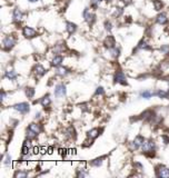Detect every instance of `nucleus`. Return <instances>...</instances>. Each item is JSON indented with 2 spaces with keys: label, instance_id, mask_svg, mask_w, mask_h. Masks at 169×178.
<instances>
[{
  "label": "nucleus",
  "instance_id": "obj_1",
  "mask_svg": "<svg viewBox=\"0 0 169 178\" xmlns=\"http://www.w3.org/2000/svg\"><path fill=\"white\" fill-rule=\"evenodd\" d=\"M142 153L148 156V157H154L155 156V150H156V143L152 139H148L145 141V144L141 147Z\"/></svg>",
  "mask_w": 169,
  "mask_h": 178
},
{
  "label": "nucleus",
  "instance_id": "obj_2",
  "mask_svg": "<svg viewBox=\"0 0 169 178\" xmlns=\"http://www.w3.org/2000/svg\"><path fill=\"white\" fill-rule=\"evenodd\" d=\"M16 45V38L13 36H6L3 39H2V49L5 51H10Z\"/></svg>",
  "mask_w": 169,
  "mask_h": 178
},
{
  "label": "nucleus",
  "instance_id": "obj_3",
  "mask_svg": "<svg viewBox=\"0 0 169 178\" xmlns=\"http://www.w3.org/2000/svg\"><path fill=\"white\" fill-rule=\"evenodd\" d=\"M145 141H146V138L144 136H141V135H138V136L135 137L134 141H131L129 144V148L132 151H136V150H138L139 148L142 147V145L145 144Z\"/></svg>",
  "mask_w": 169,
  "mask_h": 178
},
{
  "label": "nucleus",
  "instance_id": "obj_4",
  "mask_svg": "<svg viewBox=\"0 0 169 178\" xmlns=\"http://www.w3.org/2000/svg\"><path fill=\"white\" fill-rule=\"evenodd\" d=\"M22 36L25 38H27V39H32V38H36L38 36V32H37L36 29L26 26V27L22 28Z\"/></svg>",
  "mask_w": 169,
  "mask_h": 178
},
{
  "label": "nucleus",
  "instance_id": "obj_5",
  "mask_svg": "<svg viewBox=\"0 0 169 178\" xmlns=\"http://www.w3.org/2000/svg\"><path fill=\"white\" fill-rule=\"evenodd\" d=\"M155 174L157 177H169V168L165 165H158L155 168Z\"/></svg>",
  "mask_w": 169,
  "mask_h": 178
},
{
  "label": "nucleus",
  "instance_id": "obj_6",
  "mask_svg": "<svg viewBox=\"0 0 169 178\" xmlns=\"http://www.w3.org/2000/svg\"><path fill=\"white\" fill-rule=\"evenodd\" d=\"M12 108H13L15 110L19 111L20 114H22V115L28 114L30 111V106L28 103H19V104H16V105H13Z\"/></svg>",
  "mask_w": 169,
  "mask_h": 178
},
{
  "label": "nucleus",
  "instance_id": "obj_7",
  "mask_svg": "<svg viewBox=\"0 0 169 178\" xmlns=\"http://www.w3.org/2000/svg\"><path fill=\"white\" fill-rule=\"evenodd\" d=\"M82 16H83V19L86 20V22H87L89 26L94 25V22L96 21V15H95L94 12H91L88 8H86V9L83 10Z\"/></svg>",
  "mask_w": 169,
  "mask_h": 178
},
{
  "label": "nucleus",
  "instance_id": "obj_8",
  "mask_svg": "<svg viewBox=\"0 0 169 178\" xmlns=\"http://www.w3.org/2000/svg\"><path fill=\"white\" fill-rule=\"evenodd\" d=\"M114 80H115V83H116V84L124 85V86H127V85H128V83H127V79H126V76H125V73H122L121 70H118L117 73H115Z\"/></svg>",
  "mask_w": 169,
  "mask_h": 178
},
{
  "label": "nucleus",
  "instance_id": "obj_9",
  "mask_svg": "<svg viewBox=\"0 0 169 178\" xmlns=\"http://www.w3.org/2000/svg\"><path fill=\"white\" fill-rule=\"evenodd\" d=\"M55 96L56 97H58V98H60V97H65L66 96V94H67V89H66V85L63 84H58L56 87H55Z\"/></svg>",
  "mask_w": 169,
  "mask_h": 178
},
{
  "label": "nucleus",
  "instance_id": "obj_10",
  "mask_svg": "<svg viewBox=\"0 0 169 178\" xmlns=\"http://www.w3.org/2000/svg\"><path fill=\"white\" fill-rule=\"evenodd\" d=\"M101 131H102V129H99V128H92V129H90L89 131L87 133V137H88V139H90V140H94V139H96L97 137L99 136Z\"/></svg>",
  "mask_w": 169,
  "mask_h": 178
},
{
  "label": "nucleus",
  "instance_id": "obj_11",
  "mask_svg": "<svg viewBox=\"0 0 169 178\" xmlns=\"http://www.w3.org/2000/svg\"><path fill=\"white\" fill-rule=\"evenodd\" d=\"M33 73L36 75V77L37 78H40V77H42L45 73H46V69H45V67L42 66V65H36L35 66V68H33Z\"/></svg>",
  "mask_w": 169,
  "mask_h": 178
},
{
  "label": "nucleus",
  "instance_id": "obj_12",
  "mask_svg": "<svg viewBox=\"0 0 169 178\" xmlns=\"http://www.w3.org/2000/svg\"><path fill=\"white\" fill-rule=\"evenodd\" d=\"M12 18L15 22H20L23 18V12L20 10L19 8H15L12 11Z\"/></svg>",
  "mask_w": 169,
  "mask_h": 178
},
{
  "label": "nucleus",
  "instance_id": "obj_13",
  "mask_svg": "<svg viewBox=\"0 0 169 178\" xmlns=\"http://www.w3.org/2000/svg\"><path fill=\"white\" fill-rule=\"evenodd\" d=\"M104 45H105L106 48H108L110 50V49H112L114 47H116V40H115V38H114L112 36H108V37L105 39Z\"/></svg>",
  "mask_w": 169,
  "mask_h": 178
},
{
  "label": "nucleus",
  "instance_id": "obj_14",
  "mask_svg": "<svg viewBox=\"0 0 169 178\" xmlns=\"http://www.w3.org/2000/svg\"><path fill=\"white\" fill-rule=\"evenodd\" d=\"M63 63V57L61 56V55H56L53 58H52V60H51V66L52 67H60L61 65Z\"/></svg>",
  "mask_w": 169,
  "mask_h": 178
},
{
  "label": "nucleus",
  "instance_id": "obj_15",
  "mask_svg": "<svg viewBox=\"0 0 169 178\" xmlns=\"http://www.w3.org/2000/svg\"><path fill=\"white\" fill-rule=\"evenodd\" d=\"M156 21H157V23H159V25H166V23L168 22V17H167V15H166L165 12H161V13H159V15L156 17Z\"/></svg>",
  "mask_w": 169,
  "mask_h": 178
},
{
  "label": "nucleus",
  "instance_id": "obj_16",
  "mask_svg": "<svg viewBox=\"0 0 169 178\" xmlns=\"http://www.w3.org/2000/svg\"><path fill=\"white\" fill-rule=\"evenodd\" d=\"M66 29H67V31H68L69 35H72V33H75L76 30H77V25L73 23V22L67 21L66 22Z\"/></svg>",
  "mask_w": 169,
  "mask_h": 178
},
{
  "label": "nucleus",
  "instance_id": "obj_17",
  "mask_svg": "<svg viewBox=\"0 0 169 178\" xmlns=\"http://www.w3.org/2000/svg\"><path fill=\"white\" fill-rule=\"evenodd\" d=\"M41 106L43 107V108H47V107H49L50 104H51V99H50V96L48 94L46 95V96H43L41 99H40L39 101Z\"/></svg>",
  "mask_w": 169,
  "mask_h": 178
},
{
  "label": "nucleus",
  "instance_id": "obj_18",
  "mask_svg": "<svg viewBox=\"0 0 169 178\" xmlns=\"http://www.w3.org/2000/svg\"><path fill=\"white\" fill-rule=\"evenodd\" d=\"M155 96H157L158 98H162V99H169V90L159 89L155 93Z\"/></svg>",
  "mask_w": 169,
  "mask_h": 178
},
{
  "label": "nucleus",
  "instance_id": "obj_19",
  "mask_svg": "<svg viewBox=\"0 0 169 178\" xmlns=\"http://www.w3.org/2000/svg\"><path fill=\"white\" fill-rule=\"evenodd\" d=\"M5 76H6V78H8L9 80H16V79H17V77H18L17 73H16L13 69H9V70H7V71L5 73Z\"/></svg>",
  "mask_w": 169,
  "mask_h": 178
},
{
  "label": "nucleus",
  "instance_id": "obj_20",
  "mask_svg": "<svg viewBox=\"0 0 169 178\" xmlns=\"http://www.w3.org/2000/svg\"><path fill=\"white\" fill-rule=\"evenodd\" d=\"M28 129L32 130L33 133H36L37 135H39L41 133V126L39 124H36V123H31L29 126H28Z\"/></svg>",
  "mask_w": 169,
  "mask_h": 178
},
{
  "label": "nucleus",
  "instance_id": "obj_21",
  "mask_svg": "<svg viewBox=\"0 0 169 178\" xmlns=\"http://www.w3.org/2000/svg\"><path fill=\"white\" fill-rule=\"evenodd\" d=\"M70 73H71V71H70L67 67L60 66V67H58V69H57V75H58V76H61V77H65V76H67V75Z\"/></svg>",
  "mask_w": 169,
  "mask_h": 178
},
{
  "label": "nucleus",
  "instance_id": "obj_22",
  "mask_svg": "<svg viewBox=\"0 0 169 178\" xmlns=\"http://www.w3.org/2000/svg\"><path fill=\"white\" fill-rule=\"evenodd\" d=\"M138 49H141V50H151L152 48L147 43L146 40L142 39V40H140L139 43H138Z\"/></svg>",
  "mask_w": 169,
  "mask_h": 178
},
{
  "label": "nucleus",
  "instance_id": "obj_23",
  "mask_svg": "<svg viewBox=\"0 0 169 178\" xmlns=\"http://www.w3.org/2000/svg\"><path fill=\"white\" fill-rule=\"evenodd\" d=\"M66 136L67 138H70V139H75L76 138V130L72 126H70L69 128L66 130Z\"/></svg>",
  "mask_w": 169,
  "mask_h": 178
},
{
  "label": "nucleus",
  "instance_id": "obj_24",
  "mask_svg": "<svg viewBox=\"0 0 169 178\" xmlns=\"http://www.w3.org/2000/svg\"><path fill=\"white\" fill-rule=\"evenodd\" d=\"M104 159H105V156H102V157H100V158H96V159H94V160L90 161V165L94 166V167H99V166L102 165Z\"/></svg>",
  "mask_w": 169,
  "mask_h": 178
},
{
  "label": "nucleus",
  "instance_id": "obj_25",
  "mask_svg": "<svg viewBox=\"0 0 169 178\" xmlns=\"http://www.w3.org/2000/svg\"><path fill=\"white\" fill-rule=\"evenodd\" d=\"M152 5H154L155 10H157V11H160L162 9V7H164V2H162L161 0H154V1H152Z\"/></svg>",
  "mask_w": 169,
  "mask_h": 178
},
{
  "label": "nucleus",
  "instance_id": "obj_26",
  "mask_svg": "<svg viewBox=\"0 0 169 178\" xmlns=\"http://www.w3.org/2000/svg\"><path fill=\"white\" fill-rule=\"evenodd\" d=\"M25 94H26V96H27L28 98H33V96L36 94V90H35V88H32V87H27V88L25 89Z\"/></svg>",
  "mask_w": 169,
  "mask_h": 178
},
{
  "label": "nucleus",
  "instance_id": "obj_27",
  "mask_svg": "<svg viewBox=\"0 0 169 178\" xmlns=\"http://www.w3.org/2000/svg\"><path fill=\"white\" fill-rule=\"evenodd\" d=\"M63 50H66L65 43H58V45H56V47L53 48V53H62Z\"/></svg>",
  "mask_w": 169,
  "mask_h": 178
},
{
  "label": "nucleus",
  "instance_id": "obj_28",
  "mask_svg": "<svg viewBox=\"0 0 169 178\" xmlns=\"http://www.w3.org/2000/svg\"><path fill=\"white\" fill-rule=\"evenodd\" d=\"M152 96H155V93L154 91H150V90H144L141 94H140V97L145 98V99H150Z\"/></svg>",
  "mask_w": 169,
  "mask_h": 178
},
{
  "label": "nucleus",
  "instance_id": "obj_29",
  "mask_svg": "<svg viewBox=\"0 0 169 178\" xmlns=\"http://www.w3.org/2000/svg\"><path fill=\"white\" fill-rule=\"evenodd\" d=\"M110 53H111V56H112L114 58H118L120 55V49L117 48V47H114L112 49H110Z\"/></svg>",
  "mask_w": 169,
  "mask_h": 178
},
{
  "label": "nucleus",
  "instance_id": "obj_30",
  "mask_svg": "<svg viewBox=\"0 0 169 178\" xmlns=\"http://www.w3.org/2000/svg\"><path fill=\"white\" fill-rule=\"evenodd\" d=\"M26 136H27V138H29V139H31V140H32V139L37 138V136H38V135H37L36 133H33L32 130H30V129H28V128H27V130H26Z\"/></svg>",
  "mask_w": 169,
  "mask_h": 178
},
{
  "label": "nucleus",
  "instance_id": "obj_31",
  "mask_svg": "<svg viewBox=\"0 0 169 178\" xmlns=\"http://www.w3.org/2000/svg\"><path fill=\"white\" fill-rule=\"evenodd\" d=\"M30 148L29 146H27V145H22V148H21V156H26V155H28L30 153Z\"/></svg>",
  "mask_w": 169,
  "mask_h": 178
},
{
  "label": "nucleus",
  "instance_id": "obj_32",
  "mask_svg": "<svg viewBox=\"0 0 169 178\" xmlns=\"http://www.w3.org/2000/svg\"><path fill=\"white\" fill-rule=\"evenodd\" d=\"M76 176H77V177H86V176H88V171H86V170H85V168H82V169H78V170H77Z\"/></svg>",
  "mask_w": 169,
  "mask_h": 178
},
{
  "label": "nucleus",
  "instance_id": "obj_33",
  "mask_svg": "<svg viewBox=\"0 0 169 178\" xmlns=\"http://www.w3.org/2000/svg\"><path fill=\"white\" fill-rule=\"evenodd\" d=\"M28 176V171H16L15 174V177L16 178H25Z\"/></svg>",
  "mask_w": 169,
  "mask_h": 178
},
{
  "label": "nucleus",
  "instance_id": "obj_34",
  "mask_svg": "<svg viewBox=\"0 0 169 178\" xmlns=\"http://www.w3.org/2000/svg\"><path fill=\"white\" fill-rule=\"evenodd\" d=\"M3 164H5L6 166H8V167H9L10 165L12 164V160H11V156H10L9 154H7V155H6V157H5V160H3Z\"/></svg>",
  "mask_w": 169,
  "mask_h": 178
},
{
  "label": "nucleus",
  "instance_id": "obj_35",
  "mask_svg": "<svg viewBox=\"0 0 169 178\" xmlns=\"http://www.w3.org/2000/svg\"><path fill=\"white\" fill-rule=\"evenodd\" d=\"M100 2H101V0H90V5H91V7H92L94 9H97V8H98Z\"/></svg>",
  "mask_w": 169,
  "mask_h": 178
},
{
  "label": "nucleus",
  "instance_id": "obj_36",
  "mask_svg": "<svg viewBox=\"0 0 169 178\" xmlns=\"http://www.w3.org/2000/svg\"><path fill=\"white\" fill-rule=\"evenodd\" d=\"M102 96V95H105V90H104V88L102 87H98L97 89H96V93H95V96Z\"/></svg>",
  "mask_w": 169,
  "mask_h": 178
},
{
  "label": "nucleus",
  "instance_id": "obj_37",
  "mask_svg": "<svg viewBox=\"0 0 169 178\" xmlns=\"http://www.w3.org/2000/svg\"><path fill=\"white\" fill-rule=\"evenodd\" d=\"M160 51L164 53H169V45H164L160 47Z\"/></svg>",
  "mask_w": 169,
  "mask_h": 178
},
{
  "label": "nucleus",
  "instance_id": "obj_38",
  "mask_svg": "<svg viewBox=\"0 0 169 178\" xmlns=\"http://www.w3.org/2000/svg\"><path fill=\"white\" fill-rule=\"evenodd\" d=\"M121 13H122V9H121V8H116L112 15H114V17H117V18H118Z\"/></svg>",
  "mask_w": 169,
  "mask_h": 178
},
{
  "label": "nucleus",
  "instance_id": "obj_39",
  "mask_svg": "<svg viewBox=\"0 0 169 178\" xmlns=\"http://www.w3.org/2000/svg\"><path fill=\"white\" fill-rule=\"evenodd\" d=\"M105 29H106L107 31H111V29H112V25H111L110 21H106V22H105Z\"/></svg>",
  "mask_w": 169,
  "mask_h": 178
},
{
  "label": "nucleus",
  "instance_id": "obj_40",
  "mask_svg": "<svg viewBox=\"0 0 169 178\" xmlns=\"http://www.w3.org/2000/svg\"><path fill=\"white\" fill-rule=\"evenodd\" d=\"M161 139L164 140L165 144H169V136H167V135H162V136H161Z\"/></svg>",
  "mask_w": 169,
  "mask_h": 178
},
{
  "label": "nucleus",
  "instance_id": "obj_41",
  "mask_svg": "<svg viewBox=\"0 0 169 178\" xmlns=\"http://www.w3.org/2000/svg\"><path fill=\"white\" fill-rule=\"evenodd\" d=\"M6 96H7V94H6V91H1V101H3L5 99H6Z\"/></svg>",
  "mask_w": 169,
  "mask_h": 178
},
{
  "label": "nucleus",
  "instance_id": "obj_42",
  "mask_svg": "<svg viewBox=\"0 0 169 178\" xmlns=\"http://www.w3.org/2000/svg\"><path fill=\"white\" fill-rule=\"evenodd\" d=\"M122 2L127 6V5H129V3H131V0H122Z\"/></svg>",
  "mask_w": 169,
  "mask_h": 178
},
{
  "label": "nucleus",
  "instance_id": "obj_43",
  "mask_svg": "<svg viewBox=\"0 0 169 178\" xmlns=\"http://www.w3.org/2000/svg\"><path fill=\"white\" fill-rule=\"evenodd\" d=\"M29 2H37V1H40V0H28Z\"/></svg>",
  "mask_w": 169,
  "mask_h": 178
},
{
  "label": "nucleus",
  "instance_id": "obj_44",
  "mask_svg": "<svg viewBox=\"0 0 169 178\" xmlns=\"http://www.w3.org/2000/svg\"><path fill=\"white\" fill-rule=\"evenodd\" d=\"M37 118H40V113H38V114H36V119Z\"/></svg>",
  "mask_w": 169,
  "mask_h": 178
},
{
  "label": "nucleus",
  "instance_id": "obj_45",
  "mask_svg": "<svg viewBox=\"0 0 169 178\" xmlns=\"http://www.w3.org/2000/svg\"><path fill=\"white\" fill-rule=\"evenodd\" d=\"M106 1H111V0H106Z\"/></svg>",
  "mask_w": 169,
  "mask_h": 178
}]
</instances>
